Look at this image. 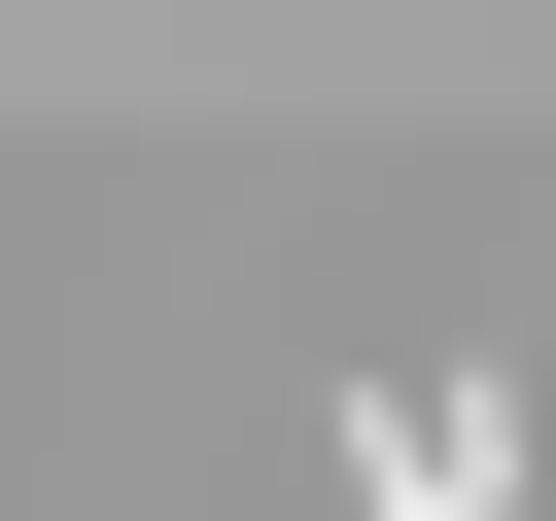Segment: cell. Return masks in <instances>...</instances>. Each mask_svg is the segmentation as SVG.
I'll use <instances>...</instances> for the list:
<instances>
[{
	"label": "cell",
	"instance_id": "obj_1",
	"mask_svg": "<svg viewBox=\"0 0 556 521\" xmlns=\"http://www.w3.org/2000/svg\"><path fill=\"white\" fill-rule=\"evenodd\" d=\"M486 486H521V382H382L348 417V521H486Z\"/></svg>",
	"mask_w": 556,
	"mask_h": 521
}]
</instances>
